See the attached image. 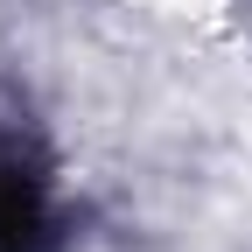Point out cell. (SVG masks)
Listing matches in <instances>:
<instances>
[{
  "label": "cell",
  "mask_w": 252,
  "mask_h": 252,
  "mask_svg": "<svg viewBox=\"0 0 252 252\" xmlns=\"http://www.w3.org/2000/svg\"><path fill=\"white\" fill-rule=\"evenodd\" d=\"M42 245H49L42 168L21 154L14 133H0V252H42Z\"/></svg>",
  "instance_id": "cell-1"
}]
</instances>
